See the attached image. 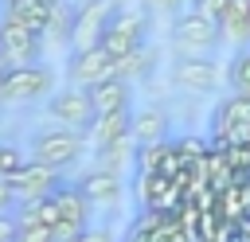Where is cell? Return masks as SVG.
I'll return each instance as SVG.
<instances>
[{"label": "cell", "instance_id": "obj_17", "mask_svg": "<svg viewBox=\"0 0 250 242\" xmlns=\"http://www.w3.org/2000/svg\"><path fill=\"white\" fill-rule=\"evenodd\" d=\"M55 222H59L55 191L43 195V199H27V203H20V211H16V226H55Z\"/></svg>", "mask_w": 250, "mask_h": 242}, {"label": "cell", "instance_id": "obj_23", "mask_svg": "<svg viewBox=\"0 0 250 242\" xmlns=\"http://www.w3.org/2000/svg\"><path fill=\"white\" fill-rule=\"evenodd\" d=\"M172 144H176V152H180V156L188 160V168H191L195 160H203V156L211 152V148H207V141H199V137H180V141H172Z\"/></svg>", "mask_w": 250, "mask_h": 242}, {"label": "cell", "instance_id": "obj_25", "mask_svg": "<svg viewBox=\"0 0 250 242\" xmlns=\"http://www.w3.org/2000/svg\"><path fill=\"white\" fill-rule=\"evenodd\" d=\"M16 242H55L51 226H16Z\"/></svg>", "mask_w": 250, "mask_h": 242}, {"label": "cell", "instance_id": "obj_26", "mask_svg": "<svg viewBox=\"0 0 250 242\" xmlns=\"http://www.w3.org/2000/svg\"><path fill=\"white\" fill-rule=\"evenodd\" d=\"M227 4H230V0H191V12H199V16H207V20H219V16L227 12Z\"/></svg>", "mask_w": 250, "mask_h": 242}, {"label": "cell", "instance_id": "obj_3", "mask_svg": "<svg viewBox=\"0 0 250 242\" xmlns=\"http://www.w3.org/2000/svg\"><path fill=\"white\" fill-rule=\"evenodd\" d=\"M227 82V66L211 55H180L172 62V86L188 90V94H215Z\"/></svg>", "mask_w": 250, "mask_h": 242}, {"label": "cell", "instance_id": "obj_12", "mask_svg": "<svg viewBox=\"0 0 250 242\" xmlns=\"http://www.w3.org/2000/svg\"><path fill=\"white\" fill-rule=\"evenodd\" d=\"M215 23H219L223 43H230V47H246V43H250V0H230L227 12H223Z\"/></svg>", "mask_w": 250, "mask_h": 242}, {"label": "cell", "instance_id": "obj_13", "mask_svg": "<svg viewBox=\"0 0 250 242\" xmlns=\"http://www.w3.org/2000/svg\"><path fill=\"white\" fill-rule=\"evenodd\" d=\"M90 98H94V109L98 113H121V109H129V98H133V90H129V82L125 78H105V82H98V86H90Z\"/></svg>", "mask_w": 250, "mask_h": 242}, {"label": "cell", "instance_id": "obj_18", "mask_svg": "<svg viewBox=\"0 0 250 242\" xmlns=\"http://www.w3.org/2000/svg\"><path fill=\"white\" fill-rule=\"evenodd\" d=\"M152 66H156V51L148 47V43H141L137 51H129V55H121V59H113V74L117 78H148L152 74Z\"/></svg>", "mask_w": 250, "mask_h": 242}, {"label": "cell", "instance_id": "obj_15", "mask_svg": "<svg viewBox=\"0 0 250 242\" xmlns=\"http://www.w3.org/2000/svg\"><path fill=\"white\" fill-rule=\"evenodd\" d=\"M133 141H137V144L168 141V113H164L160 105H148V109L133 113Z\"/></svg>", "mask_w": 250, "mask_h": 242}, {"label": "cell", "instance_id": "obj_10", "mask_svg": "<svg viewBox=\"0 0 250 242\" xmlns=\"http://www.w3.org/2000/svg\"><path fill=\"white\" fill-rule=\"evenodd\" d=\"M12 191H16V199L20 203H27V199H43V195H51L62 180H59V172L55 168H47V164H39V160H27L12 180Z\"/></svg>", "mask_w": 250, "mask_h": 242}, {"label": "cell", "instance_id": "obj_2", "mask_svg": "<svg viewBox=\"0 0 250 242\" xmlns=\"http://www.w3.org/2000/svg\"><path fill=\"white\" fill-rule=\"evenodd\" d=\"M168 39H172V51H176V55H188V59H191V55H211V51L223 43L219 23L207 20V16H199V12H184V16H176Z\"/></svg>", "mask_w": 250, "mask_h": 242}, {"label": "cell", "instance_id": "obj_27", "mask_svg": "<svg viewBox=\"0 0 250 242\" xmlns=\"http://www.w3.org/2000/svg\"><path fill=\"white\" fill-rule=\"evenodd\" d=\"M51 230H55V242H74V238H78L86 226H82V222H66V219H59Z\"/></svg>", "mask_w": 250, "mask_h": 242}, {"label": "cell", "instance_id": "obj_8", "mask_svg": "<svg viewBox=\"0 0 250 242\" xmlns=\"http://www.w3.org/2000/svg\"><path fill=\"white\" fill-rule=\"evenodd\" d=\"M51 117L55 121H62L66 129H90L94 125V117H98V109H94V98H90V90H82V86H66V90H55L51 94Z\"/></svg>", "mask_w": 250, "mask_h": 242}, {"label": "cell", "instance_id": "obj_9", "mask_svg": "<svg viewBox=\"0 0 250 242\" xmlns=\"http://www.w3.org/2000/svg\"><path fill=\"white\" fill-rule=\"evenodd\" d=\"M113 0H86L74 8V31H70V43L74 47H98L109 20H113Z\"/></svg>", "mask_w": 250, "mask_h": 242}, {"label": "cell", "instance_id": "obj_16", "mask_svg": "<svg viewBox=\"0 0 250 242\" xmlns=\"http://www.w3.org/2000/svg\"><path fill=\"white\" fill-rule=\"evenodd\" d=\"M55 203H59V219L90 226V211H94V203L78 191V183H59V187H55Z\"/></svg>", "mask_w": 250, "mask_h": 242}, {"label": "cell", "instance_id": "obj_1", "mask_svg": "<svg viewBox=\"0 0 250 242\" xmlns=\"http://www.w3.org/2000/svg\"><path fill=\"white\" fill-rule=\"evenodd\" d=\"M211 144L230 148V144H250V98L230 94L215 105L211 113Z\"/></svg>", "mask_w": 250, "mask_h": 242}, {"label": "cell", "instance_id": "obj_19", "mask_svg": "<svg viewBox=\"0 0 250 242\" xmlns=\"http://www.w3.org/2000/svg\"><path fill=\"white\" fill-rule=\"evenodd\" d=\"M227 82L234 94H246L250 98V43L234 51V59L227 62Z\"/></svg>", "mask_w": 250, "mask_h": 242}, {"label": "cell", "instance_id": "obj_7", "mask_svg": "<svg viewBox=\"0 0 250 242\" xmlns=\"http://www.w3.org/2000/svg\"><path fill=\"white\" fill-rule=\"evenodd\" d=\"M105 78H113V55L102 43L98 47H74L70 51V59H66V82L70 86L90 90V86H98Z\"/></svg>", "mask_w": 250, "mask_h": 242}, {"label": "cell", "instance_id": "obj_5", "mask_svg": "<svg viewBox=\"0 0 250 242\" xmlns=\"http://www.w3.org/2000/svg\"><path fill=\"white\" fill-rule=\"evenodd\" d=\"M78 152H82L78 129H39L31 137V160H39V164H47L55 172L66 168V164H74Z\"/></svg>", "mask_w": 250, "mask_h": 242}, {"label": "cell", "instance_id": "obj_33", "mask_svg": "<svg viewBox=\"0 0 250 242\" xmlns=\"http://www.w3.org/2000/svg\"><path fill=\"white\" fill-rule=\"evenodd\" d=\"M66 4H70V8H78V4H86V0H66Z\"/></svg>", "mask_w": 250, "mask_h": 242}, {"label": "cell", "instance_id": "obj_24", "mask_svg": "<svg viewBox=\"0 0 250 242\" xmlns=\"http://www.w3.org/2000/svg\"><path fill=\"white\" fill-rule=\"evenodd\" d=\"M223 156H227L230 172H250V144H230V148H223Z\"/></svg>", "mask_w": 250, "mask_h": 242}, {"label": "cell", "instance_id": "obj_4", "mask_svg": "<svg viewBox=\"0 0 250 242\" xmlns=\"http://www.w3.org/2000/svg\"><path fill=\"white\" fill-rule=\"evenodd\" d=\"M39 55H43V35L12 16H0V59L8 66H35Z\"/></svg>", "mask_w": 250, "mask_h": 242}, {"label": "cell", "instance_id": "obj_22", "mask_svg": "<svg viewBox=\"0 0 250 242\" xmlns=\"http://www.w3.org/2000/svg\"><path fill=\"white\" fill-rule=\"evenodd\" d=\"M27 164V156L16 148V144H8V141H0V180H12L20 168Z\"/></svg>", "mask_w": 250, "mask_h": 242}, {"label": "cell", "instance_id": "obj_21", "mask_svg": "<svg viewBox=\"0 0 250 242\" xmlns=\"http://www.w3.org/2000/svg\"><path fill=\"white\" fill-rule=\"evenodd\" d=\"M172 152V141H156V144H137V160L141 172H160V160Z\"/></svg>", "mask_w": 250, "mask_h": 242}, {"label": "cell", "instance_id": "obj_29", "mask_svg": "<svg viewBox=\"0 0 250 242\" xmlns=\"http://www.w3.org/2000/svg\"><path fill=\"white\" fill-rule=\"evenodd\" d=\"M0 242H16V215H0Z\"/></svg>", "mask_w": 250, "mask_h": 242}, {"label": "cell", "instance_id": "obj_31", "mask_svg": "<svg viewBox=\"0 0 250 242\" xmlns=\"http://www.w3.org/2000/svg\"><path fill=\"white\" fill-rule=\"evenodd\" d=\"M145 8H152V12H176L180 4H188V0H141Z\"/></svg>", "mask_w": 250, "mask_h": 242}, {"label": "cell", "instance_id": "obj_28", "mask_svg": "<svg viewBox=\"0 0 250 242\" xmlns=\"http://www.w3.org/2000/svg\"><path fill=\"white\" fill-rule=\"evenodd\" d=\"M74 242H113V238H109V230H102V226H86Z\"/></svg>", "mask_w": 250, "mask_h": 242}, {"label": "cell", "instance_id": "obj_6", "mask_svg": "<svg viewBox=\"0 0 250 242\" xmlns=\"http://www.w3.org/2000/svg\"><path fill=\"white\" fill-rule=\"evenodd\" d=\"M55 86V74L47 66H8L4 82H0V101H39L47 98Z\"/></svg>", "mask_w": 250, "mask_h": 242}, {"label": "cell", "instance_id": "obj_30", "mask_svg": "<svg viewBox=\"0 0 250 242\" xmlns=\"http://www.w3.org/2000/svg\"><path fill=\"white\" fill-rule=\"evenodd\" d=\"M12 203H16V191H12V183H8V180H0V215H8V211H12Z\"/></svg>", "mask_w": 250, "mask_h": 242}, {"label": "cell", "instance_id": "obj_11", "mask_svg": "<svg viewBox=\"0 0 250 242\" xmlns=\"http://www.w3.org/2000/svg\"><path fill=\"white\" fill-rule=\"evenodd\" d=\"M78 191L94 203V207H113L117 199H121V180H117V172H109V168H94V172H86L82 180H78Z\"/></svg>", "mask_w": 250, "mask_h": 242}, {"label": "cell", "instance_id": "obj_34", "mask_svg": "<svg viewBox=\"0 0 250 242\" xmlns=\"http://www.w3.org/2000/svg\"><path fill=\"white\" fill-rule=\"evenodd\" d=\"M188 4H191V0H188Z\"/></svg>", "mask_w": 250, "mask_h": 242}, {"label": "cell", "instance_id": "obj_32", "mask_svg": "<svg viewBox=\"0 0 250 242\" xmlns=\"http://www.w3.org/2000/svg\"><path fill=\"white\" fill-rule=\"evenodd\" d=\"M4 74H8V62H4V59H0V82H4Z\"/></svg>", "mask_w": 250, "mask_h": 242}, {"label": "cell", "instance_id": "obj_14", "mask_svg": "<svg viewBox=\"0 0 250 242\" xmlns=\"http://www.w3.org/2000/svg\"><path fill=\"white\" fill-rule=\"evenodd\" d=\"M86 133H90V141L98 148H105V144H113V141H121V137L133 133V113L129 109H121V113H98Z\"/></svg>", "mask_w": 250, "mask_h": 242}, {"label": "cell", "instance_id": "obj_20", "mask_svg": "<svg viewBox=\"0 0 250 242\" xmlns=\"http://www.w3.org/2000/svg\"><path fill=\"white\" fill-rule=\"evenodd\" d=\"M133 148H137V141H133V133H129V137H121V141H113V144L98 148V160H102V168L117 172V168H121V164L133 156Z\"/></svg>", "mask_w": 250, "mask_h": 242}]
</instances>
